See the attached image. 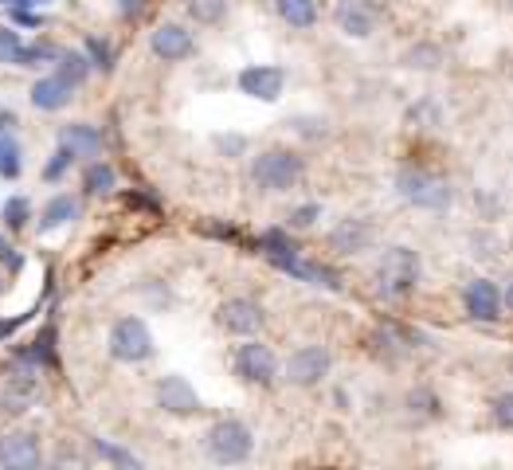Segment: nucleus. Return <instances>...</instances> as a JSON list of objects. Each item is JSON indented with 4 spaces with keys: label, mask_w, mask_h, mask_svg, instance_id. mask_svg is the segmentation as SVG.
<instances>
[{
    "label": "nucleus",
    "mask_w": 513,
    "mask_h": 470,
    "mask_svg": "<svg viewBox=\"0 0 513 470\" xmlns=\"http://www.w3.org/2000/svg\"><path fill=\"white\" fill-rule=\"evenodd\" d=\"M204 451L212 463L220 467H235V463H247L251 451H255V435L243 420H220L208 427L204 435Z\"/></svg>",
    "instance_id": "1"
},
{
    "label": "nucleus",
    "mask_w": 513,
    "mask_h": 470,
    "mask_svg": "<svg viewBox=\"0 0 513 470\" xmlns=\"http://www.w3.org/2000/svg\"><path fill=\"white\" fill-rule=\"evenodd\" d=\"M302 157L290 153V149H267L251 161V181L267 192H286L302 181Z\"/></svg>",
    "instance_id": "2"
},
{
    "label": "nucleus",
    "mask_w": 513,
    "mask_h": 470,
    "mask_svg": "<svg viewBox=\"0 0 513 470\" xmlns=\"http://www.w3.org/2000/svg\"><path fill=\"white\" fill-rule=\"evenodd\" d=\"M420 271H423L420 255H416L412 247H388L384 259H380V267H376V286H380V294L400 298V294L416 290Z\"/></svg>",
    "instance_id": "3"
},
{
    "label": "nucleus",
    "mask_w": 513,
    "mask_h": 470,
    "mask_svg": "<svg viewBox=\"0 0 513 470\" xmlns=\"http://www.w3.org/2000/svg\"><path fill=\"white\" fill-rule=\"evenodd\" d=\"M110 357L118 365H141L153 357V333L141 318H118L110 329V341H106Z\"/></svg>",
    "instance_id": "4"
},
{
    "label": "nucleus",
    "mask_w": 513,
    "mask_h": 470,
    "mask_svg": "<svg viewBox=\"0 0 513 470\" xmlns=\"http://www.w3.org/2000/svg\"><path fill=\"white\" fill-rule=\"evenodd\" d=\"M396 188H400V196H404L408 204H416V208H427V212L451 208V185H447L443 177L427 173V169H404V173L396 177Z\"/></svg>",
    "instance_id": "5"
},
{
    "label": "nucleus",
    "mask_w": 513,
    "mask_h": 470,
    "mask_svg": "<svg viewBox=\"0 0 513 470\" xmlns=\"http://www.w3.org/2000/svg\"><path fill=\"white\" fill-rule=\"evenodd\" d=\"M329 369H333V357H329L326 345H302V349H294V353L286 357L282 380L294 384V388H314V384L326 380Z\"/></svg>",
    "instance_id": "6"
},
{
    "label": "nucleus",
    "mask_w": 513,
    "mask_h": 470,
    "mask_svg": "<svg viewBox=\"0 0 513 470\" xmlns=\"http://www.w3.org/2000/svg\"><path fill=\"white\" fill-rule=\"evenodd\" d=\"M216 322H220V329L235 333V337H255L259 329L267 326V310L255 298H228L216 310Z\"/></svg>",
    "instance_id": "7"
},
{
    "label": "nucleus",
    "mask_w": 513,
    "mask_h": 470,
    "mask_svg": "<svg viewBox=\"0 0 513 470\" xmlns=\"http://www.w3.org/2000/svg\"><path fill=\"white\" fill-rule=\"evenodd\" d=\"M235 373L243 376L247 384H271V380L279 376V357H275L271 345L247 341V345H239V353H235Z\"/></svg>",
    "instance_id": "8"
},
{
    "label": "nucleus",
    "mask_w": 513,
    "mask_h": 470,
    "mask_svg": "<svg viewBox=\"0 0 513 470\" xmlns=\"http://www.w3.org/2000/svg\"><path fill=\"white\" fill-rule=\"evenodd\" d=\"M157 408L169 416H196L200 412V392L188 384L185 376L169 373L157 380Z\"/></svg>",
    "instance_id": "9"
},
{
    "label": "nucleus",
    "mask_w": 513,
    "mask_h": 470,
    "mask_svg": "<svg viewBox=\"0 0 513 470\" xmlns=\"http://www.w3.org/2000/svg\"><path fill=\"white\" fill-rule=\"evenodd\" d=\"M333 20H337V28H341L349 40H369L376 32L380 12H376L373 0H337Z\"/></svg>",
    "instance_id": "10"
},
{
    "label": "nucleus",
    "mask_w": 513,
    "mask_h": 470,
    "mask_svg": "<svg viewBox=\"0 0 513 470\" xmlns=\"http://www.w3.org/2000/svg\"><path fill=\"white\" fill-rule=\"evenodd\" d=\"M44 463V447L32 431H12L0 439V467L8 470H36Z\"/></svg>",
    "instance_id": "11"
},
{
    "label": "nucleus",
    "mask_w": 513,
    "mask_h": 470,
    "mask_svg": "<svg viewBox=\"0 0 513 470\" xmlns=\"http://www.w3.org/2000/svg\"><path fill=\"white\" fill-rule=\"evenodd\" d=\"M282 87H286V75L279 67H267V63H255V67H243L239 71V91L247 98H259V102H279Z\"/></svg>",
    "instance_id": "12"
},
{
    "label": "nucleus",
    "mask_w": 513,
    "mask_h": 470,
    "mask_svg": "<svg viewBox=\"0 0 513 470\" xmlns=\"http://www.w3.org/2000/svg\"><path fill=\"white\" fill-rule=\"evenodd\" d=\"M373 224L369 220H357V216H349V220H337L333 224V232H329V247L337 251V255H361V251H369L373 247Z\"/></svg>",
    "instance_id": "13"
},
{
    "label": "nucleus",
    "mask_w": 513,
    "mask_h": 470,
    "mask_svg": "<svg viewBox=\"0 0 513 470\" xmlns=\"http://www.w3.org/2000/svg\"><path fill=\"white\" fill-rule=\"evenodd\" d=\"M149 47H153L157 59H165V63H181V59H188V55L196 51V40H192V32H185L181 24H161V28H153Z\"/></svg>",
    "instance_id": "14"
},
{
    "label": "nucleus",
    "mask_w": 513,
    "mask_h": 470,
    "mask_svg": "<svg viewBox=\"0 0 513 470\" xmlns=\"http://www.w3.org/2000/svg\"><path fill=\"white\" fill-rule=\"evenodd\" d=\"M36 400H40V380L32 373H16L0 384V412H8V416L28 412Z\"/></svg>",
    "instance_id": "15"
},
{
    "label": "nucleus",
    "mask_w": 513,
    "mask_h": 470,
    "mask_svg": "<svg viewBox=\"0 0 513 470\" xmlns=\"http://www.w3.org/2000/svg\"><path fill=\"white\" fill-rule=\"evenodd\" d=\"M463 302H467V314L470 318H478V322H494L498 314H502V294H498V286L490 279H474L467 286V294H463Z\"/></svg>",
    "instance_id": "16"
},
{
    "label": "nucleus",
    "mask_w": 513,
    "mask_h": 470,
    "mask_svg": "<svg viewBox=\"0 0 513 470\" xmlns=\"http://www.w3.org/2000/svg\"><path fill=\"white\" fill-rule=\"evenodd\" d=\"M71 98H75V83H67L63 75H47L32 87L36 110H63V106H71Z\"/></svg>",
    "instance_id": "17"
},
{
    "label": "nucleus",
    "mask_w": 513,
    "mask_h": 470,
    "mask_svg": "<svg viewBox=\"0 0 513 470\" xmlns=\"http://www.w3.org/2000/svg\"><path fill=\"white\" fill-rule=\"evenodd\" d=\"M275 8L290 28H314L318 24V0H275Z\"/></svg>",
    "instance_id": "18"
},
{
    "label": "nucleus",
    "mask_w": 513,
    "mask_h": 470,
    "mask_svg": "<svg viewBox=\"0 0 513 470\" xmlns=\"http://www.w3.org/2000/svg\"><path fill=\"white\" fill-rule=\"evenodd\" d=\"M79 216V204L71 200V196H55L51 204L44 208V216H40V232H55V228H67L71 220Z\"/></svg>",
    "instance_id": "19"
},
{
    "label": "nucleus",
    "mask_w": 513,
    "mask_h": 470,
    "mask_svg": "<svg viewBox=\"0 0 513 470\" xmlns=\"http://www.w3.org/2000/svg\"><path fill=\"white\" fill-rule=\"evenodd\" d=\"M114 185H118L114 165H106V161H91V165H87V173H83V188H87L91 196H106V192H114Z\"/></svg>",
    "instance_id": "20"
},
{
    "label": "nucleus",
    "mask_w": 513,
    "mask_h": 470,
    "mask_svg": "<svg viewBox=\"0 0 513 470\" xmlns=\"http://www.w3.org/2000/svg\"><path fill=\"white\" fill-rule=\"evenodd\" d=\"M63 145L79 157V153H98V145H102V138L94 134V126H87V122H75V126H67L63 130Z\"/></svg>",
    "instance_id": "21"
},
{
    "label": "nucleus",
    "mask_w": 513,
    "mask_h": 470,
    "mask_svg": "<svg viewBox=\"0 0 513 470\" xmlns=\"http://www.w3.org/2000/svg\"><path fill=\"white\" fill-rule=\"evenodd\" d=\"M185 12L196 24H220L228 12V0H185Z\"/></svg>",
    "instance_id": "22"
},
{
    "label": "nucleus",
    "mask_w": 513,
    "mask_h": 470,
    "mask_svg": "<svg viewBox=\"0 0 513 470\" xmlns=\"http://www.w3.org/2000/svg\"><path fill=\"white\" fill-rule=\"evenodd\" d=\"M59 75L67 79V83H83L87 75H91V59L87 55H79V51H59Z\"/></svg>",
    "instance_id": "23"
},
{
    "label": "nucleus",
    "mask_w": 513,
    "mask_h": 470,
    "mask_svg": "<svg viewBox=\"0 0 513 470\" xmlns=\"http://www.w3.org/2000/svg\"><path fill=\"white\" fill-rule=\"evenodd\" d=\"M94 455L106 459V463H114V467H141L138 455H130V451H122V447H110V443H102V439H94Z\"/></svg>",
    "instance_id": "24"
},
{
    "label": "nucleus",
    "mask_w": 513,
    "mask_h": 470,
    "mask_svg": "<svg viewBox=\"0 0 513 470\" xmlns=\"http://www.w3.org/2000/svg\"><path fill=\"white\" fill-rule=\"evenodd\" d=\"M404 67H420V71H431V67H439V47H431V44H420V47H412L408 55H404Z\"/></svg>",
    "instance_id": "25"
},
{
    "label": "nucleus",
    "mask_w": 513,
    "mask_h": 470,
    "mask_svg": "<svg viewBox=\"0 0 513 470\" xmlns=\"http://www.w3.org/2000/svg\"><path fill=\"white\" fill-rule=\"evenodd\" d=\"M0 173H4L8 181H16V177H20V149H16L12 141H4V145H0Z\"/></svg>",
    "instance_id": "26"
},
{
    "label": "nucleus",
    "mask_w": 513,
    "mask_h": 470,
    "mask_svg": "<svg viewBox=\"0 0 513 470\" xmlns=\"http://www.w3.org/2000/svg\"><path fill=\"white\" fill-rule=\"evenodd\" d=\"M20 51H24L20 36H16L12 28H0V63H16V59H20Z\"/></svg>",
    "instance_id": "27"
},
{
    "label": "nucleus",
    "mask_w": 513,
    "mask_h": 470,
    "mask_svg": "<svg viewBox=\"0 0 513 470\" xmlns=\"http://www.w3.org/2000/svg\"><path fill=\"white\" fill-rule=\"evenodd\" d=\"M71 161H75V153H71V149H67V145H59V149H55V157H51V161H47L44 177H47V181H59V177H63V169H67V165H71Z\"/></svg>",
    "instance_id": "28"
},
{
    "label": "nucleus",
    "mask_w": 513,
    "mask_h": 470,
    "mask_svg": "<svg viewBox=\"0 0 513 470\" xmlns=\"http://www.w3.org/2000/svg\"><path fill=\"white\" fill-rule=\"evenodd\" d=\"M318 220H322V204H302V208L290 212V224L294 228H314Z\"/></svg>",
    "instance_id": "29"
},
{
    "label": "nucleus",
    "mask_w": 513,
    "mask_h": 470,
    "mask_svg": "<svg viewBox=\"0 0 513 470\" xmlns=\"http://www.w3.org/2000/svg\"><path fill=\"white\" fill-rule=\"evenodd\" d=\"M4 220H8V228H24V220H28V200H8L4 204Z\"/></svg>",
    "instance_id": "30"
},
{
    "label": "nucleus",
    "mask_w": 513,
    "mask_h": 470,
    "mask_svg": "<svg viewBox=\"0 0 513 470\" xmlns=\"http://www.w3.org/2000/svg\"><path fill=\"white\" fill-rule=\"evenodd\" d=\"M494 420L502 423V427H513V392H502L494 400Z\"/></svg>",
    "instance_id": "31"
},
{
    "label": "nucleus",
    "mask_w": 513,
    "mask_h": 470,
    "mask_svg": "<svg viewBox=\"0 0 513 470\" xmlns=\"http://www.w3.org/2000/svg\"><path fill=\"white\" fill-rule=\"evenodd\" d=\"M141 8H145V0H118V16H126V20L141 16Z\"/></svg>",
    "instance_id": "32"
},
{
    "label": "nucleus",
    "mask_w": 513,
    "mask_h": 470,
    "mask_svg": "<svg viewBox=\"0 0 513 470\" xmlns=\"http://www.w3.org/2000/svg\"><path fill=\"white\" fill-rule=\"evenodd\" d=\"M506 306H510V310H513V286H510V290H506Z\"/></svg>",
    "instance_id": "33"
},
{
    "label": "nucleus",
    "mask_w": 513,
    "mask_h": 470,
    "mask_svg": "<svg viewBox=\"0 0 513 470\" xmlns=\"http://www.w3.org/2000/svg\"><path fill=\"white\" fill-rule=\"evenodd\" d=\"M16 4H47V0H16Z\"/></svg>",
    "instance_id": "34"
},
{
    "label": "nucleus",
    "mask_w": 513,
    "mask_h": 470,
    "mask_svg": "<svg viewBox=\"0 0 513 470\" xmlns=\"http://www.w3.org/2000/svg\"><path fill=\"white\" fill-rule=\"evenodd\" d=\"M0 4H16V0H0Z\"/></svg>",
    "instance_id": "35"
},
{
    "label": "nucleus",
    "mask_w": 513,
    "mask_h": 470,
    "mask_svg": "<svg viewBox=\"0 0 513 470\" xmlns=\"http://www.w3.org/2000/svg\"><path fill=\"white\" fill-rule=\"evenodd\" d=\"M0 145H4V141H0Z\"/></svg>",
    "instance_id": "36"
}]
</instances>
